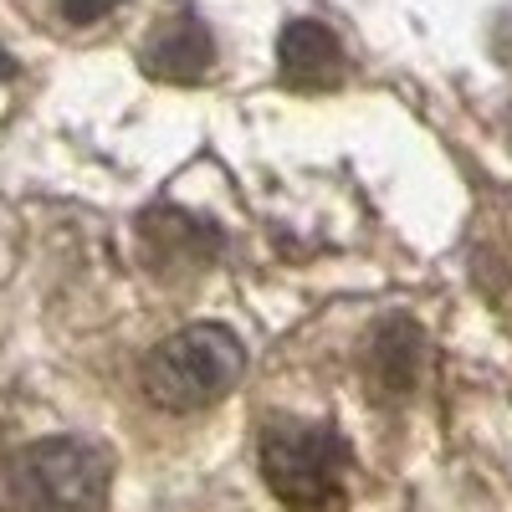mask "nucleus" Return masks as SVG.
Returning a JSON list of instances; mask_svg holds the SVG:
<instances>
[{
	"label": "nucleus",
	"mask_w": 512,
	"mask_h": 512,
	"mask_svg": "<svg viewBox=\"0 0 512 512\" xmlns=\"http://www.w3.org/2000/svg\"><path fill=\"white\" fill-rule=\"evenodd\" d=\"M262 477L287 512H344L349 446L313 420H277L262 436Z\"/></svg>",
	"instance_id": "nucleus-1"
},
{
	"label": "nucleus",
	"mask_w": 512,
	"mask_h": 512,
	"mask_svg": "<svg viewBox=\"0 0 512 512\" xmlns=\"http://www.w3.org/2000/svg\"><path fill=\"white\" fill-rule=\"evenodd\" d=\"M241 364L246 349L231 328L221 323L185 328L144 359V390L164 410H200V405H216L241 379Z\"/></svg>",
	"instance_id": "nucleus-2"
},
{
	"label": "nucleus",
	"mask_w": 512,
	"mask_h": 512,
	"mask_svg": "<svg viewBox=\"0 0 512 512\" xmlns=\"http://www.w3.org/2000/svg\"><path fill=\"white\" fill-rule=\"evenodd\" d=\"M11 487L26 512H103L108 456L93 441H36L11 461Z\"/></svg>",
	"instance_id": "nucleus-3"
},
{
	"label": "nucleus",
	"mask_w": 512,
	"mask_h": 512,
	"mask_svg": "<svg viewBox=\"0 0 512 512\" xmlns=\"http://www.w3.org/2000/svg\"><path fill=\"white\" fill-rule=\"evenodd\" d=\"M277 67H282V82L297 93H323V88H338L349 72L344 62V47L338 36L318 21H292L282 26V41H277Z\"/></svg>",
	"instance_id": "nucleus-4"
},
{
	"label": "nucleus",
	"mask_w": 512,
	"mask_h": 512,
	"mask_svg": "<svg viewBox=\"0 0 512 512\" xmlns=\"http://www.w3.org/2000/svg\"><path fill=\"white\" fill-rule=\"evenodd\" d=\"M216 62V47H210V31L205 21L190 11V0H180L169 16H159L149 47H144V67L154 77H169V82H195L210 72Z\"/></svg>",
	"instance_id": "nucleus-5"
},
{
	"label": "nucleus",
	"mask_w": 512,
	"mask_h": 512,
	"mask_svg": "<svg viewBox=\"0 0 512 512\" xmlns=\"http://www.w3.org/2000/svg\"><path fill=\"white\" fill-rule=\"evenodd\" d=\"M123 0H57V11L72 21V26H93V21H103L108 11H118Z\"/></svg>",
	"instance_id": "nucleus-6"
}]
</instances>
